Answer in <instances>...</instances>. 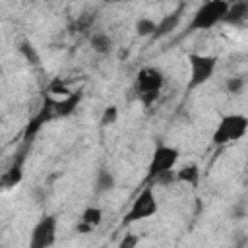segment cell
I'll return each mask as SVG.
<instances>
[{
  "instance_id": "30bf717a",
  "label": "cell",
  "mask_w": 248,
  "mask_h": 248,
  "mask_svg": "<svg viewBox=\"0 0 248 248\" xmlns=\"http://www.w3.org/2000/svg\"><path fill=\"white\" fill-rule=\"evenodd\" d=\"M180 19H182V10H176V12H172V14L163 16V17L157 21V29H155L153 39L157 41V39H163V37L170 35V33H172V31L178 27Z\"/></svg>"
},
{
  "instance_id": "8992f818",
  "label": "cell",
  "mask_w": 248,
  "mask_h": 248,
  "mask_svg": "<svg viewBox=\"0 0 248 248\" xmlns=\"http://www.w3.org/2000/svg\"><path fill=\"white\" fill-rule=\"evenodd\" d=\"M56 242V217L45 215L31 229L29 248H50Z\"/></svg>"
},
{
  "instance_id": "ffe728a7",
  "label": "cell",
  "mask_w": 248,
  "mask_h": 248,
  "mask_svg": "<svg viewBox=\"0 0 248 248\" xmlns=\"http://www.w3.org/2000/svg\"><path fill=\"white\" fill-rule=\"evenodd\" d=\"M116 120H118V107L116 105H108L101 114V126H105V128L112 126Z\"/></svg>"
},
{
  "instance_id": "e0dca14e",
  "label": "cell",
  "mask_w": 248,
  "mask_h": 248,
  "mask_svg": "<svg viewBox=\"0 0 248 248\" xmlns=\"http://www.w3.org/2000/svg\"><path fill=\"white\" fill-rule=\"evenodd\" d=\"M79 221H83V223H87V225L97 229L101 225V221H103V209L97 207V205H89V207H85L81 211V219Z\"/></svg>"
},
{
  "instance_id": "9a60e30c",
  "label": "cell",
  "mask_w": 248,
  "mask_h": 248,
  "mask_svg": "<svg viewBox=\"0 0 248 248\" xmlns=\"http://www.w3.org/2000/svg\"><path fill=\"white\" fill-rule=\"evenodd\" d=\"M155 29H157V21L147 17V16H141L136 19V25H134V31L138 37H153L155 35Z\"/></svg>"
},
{
  "instance_id": "cb8c5ba5",
  "label": "cell",
  "mask_w": 248,
  "mask_h": 248,
  "mask_svg": "<svg viewBox=\"0 0 248 248\" xmlns=\"http://www.w3.org/2000/svg\"><path fill=\"white\" fill-rule=\"evenodd\" d=\"M95 227H91V225H87V223H83V221H79L78 225H76V231L78 232H81V234H87V232H91Z\"/></svg>"
},
{
  "instance_id": "8fae6325",
  "label": "cell",
  "mask_w": 248,
  "mask_h": 248,
  "mask_svg": "<svg viewBox=\"0 0 248 248\" xmlns=\"http://www.w3.org/2000/svg\"><path fill=\"white\" fill-rule=\"evenodd\" d=\"M114 184H116L114 174H112L108 169L101 167V169L97 170V174H95V180H93V190H95V194L110 192V190L114 188Z\"/></svg>"
},
{
  "instance_id": "6da1fadb",
  "label": "cell",
  "mask_w": 248,
  "mask_h": 248,
  "mask_svg": "<svg viewBox=\"0 0 248 248\" xmlns=\"http://www.w3.org/2000/svg\"><path fill=\"white\" fill-rule=\"evenodd\" d=\"M246 132H248V116L238 114V112L225 114L211 134V143L217 147H223V145L242 140Z\"/></svg>"
},
{
  "instance_id": "7c38bea8",
  "label": "cell",
  "mask_w": 248,
  "mask_h": 248,
  "mask_svg": "<svg viewBox=\"0 0 248 248\" xmlns=\"http://www.w3.org/2000/svg\"><path fill=\"white\" fill-rule=\"evenodd\" d=\"M89 45H91V48H93L97 54H108V52L112 50V39H110L107 33H103V31L91 33Z\"/></svg>"
},
{
  "instance_id": "ac0fdd59",
  "label": "cell",
  "mask_w": 248,
  "mask_h": 248,
  "mask_svg": "<svg viewBox=\"0 0 248 248\" xmlns=\"http://www.w3.org/2000/svg\"><path fill=\"white\" fill-rule=\"evenodd\" d=\"M244 87H246V79L242 76H232L225 81V89L229 95H240L244 91Z\"/></svg>"
},
{
  "instance_id": "d4e9b609",
  "label": "cell",
  "mask_w": 248,
  "mask_h": 248,
  "mask_svg": "<svg viewBox=\"0 0 248 248\" xmlns=\"http://www.w3.org/2000/svg\"><path fill=\"white\" fill-rule=\"evenodd\" d=\"M231 215H232L234 219H242V217H244V209H242L240 205H236V207L232 209V213H231Z\"/></svg>"
},
{
  "instance_id": "603a6c76",
  "label": "cell",
  "mask_w": 248,
  "mask_h": 248,
  "mask_svg": "<svg viewBox=\"0 0 248 248\" xmlns=\"http://www.w3.org/2000/svg\"><path fill=\"white\" fill-rule=\"evenodd\" d=\"M138 242H140V236H136V234L128 232V234H126V236L120 240V248H134Z\"/></svg>"
},
{
  "instance_id": "2e32d148",
  "label": "cell",
  "mask_w": 248,
  "mask_h": 248,
  "mask_svg": "<svg viewBox=\"0 0 248 248\" xmlns=\"http://www.w3.org/2000/svg\"><path fill=\"white\" fill-rule=\"evenodd\" d=\"M17 50H19V54L25 58V62H27L29 66H41V56H39V52H37V48H35L33 43L21 41V43L17 45Z\"/></svg>"
},
{
  "instance_id": "7402d4cb",
  "label": "cell",
  "mask_w": 248,
  "mask_h": 248,
  "mask_svg": "<svg viewBox=\"0 0 248 248\" xmlns=\"http://www.w3.org/2000/svg\"><path fill=\"white\" fill-rule=\"evenodd\" d=\"M159 93H161V91H145V93H140L138 99H140V103H141L143 107H151V105H155V101L159 99Z\"/></svg>"
},
{
  "instance_id": "5bb4252c",
  "label": "cell",
  "mask_w": 248,
  "mask_h": 248,
  "mask_svg": "<svg viewBox=\"0 0 248 248\" xmlns=\"http://www.w3.org/2000/svg\"><path fill=\"white\" fill-rule=\"evenodd\" d=\"M21 178H23V169H21V161H14V165L8 169V170H4V174H2V186L8 190V188H14V186H17L19 182H21Z\"/></svg>"
},
{
  "instance_id": "d6986e66",
  "label": "cell",
  "mask_w": 248,
  "mask_h": 248,
  "mask_svg": "<svg viewBox=\"0 0 248 248\" xmlns=\"http://www.w3.org/2000/svg\"><path fill=\"white\" fill-rule=\"evenodd\" d=\"M95 10L91 12V10H87V12H83L81 16H78V19H76V29L78 31H89L91 29V25L95 23Z\"/></svg>"
},
{
  "instance_id": "3957f363",
  "label": "cell",
  "mask_w": 248,
  "mask_h": 248,
  "mask_svg": "<svg viewBox=\"0 0 248 248\" xmlns=\"http://www.w3.org/2000/svg\"><path fill=\"white\" fill-rule=\"evenodd\" d=\"M186 58H188V66H190V78H188L186 89L194 91V89L205 85L213 78L219 58L213 54H198V52H190Z\"/></svg>"
},
{
  "instance_id": "5b68a950",
  "label": "cell",
  "mask_w": 248,
  "mask_h": 248,
  "mask_svg": "<svg viewBox=\"0 0 248 248\" xmlns=\"http://www.w3.org/2000/svg\"><path fill=\"white\" fill-rule=\"evenodd\" d=\"M180 151L172 145L167 143H157V147L153 149L151 161L147 165V174H145V184H153V180L157 176H161L167 170H172L178 163Z\"/></svg>"
},
{
  "instance_id": "ba28073f",
  "label": "cell",
  "mask_w": 248,
  "mask_h": 248,
  "mask_svg": "<svg viewBox=\"0 0 248 248\" xmlns=\"http://www.w3.org/2000/svg\"><path fill=\"white\" fill-rule=\"evenodd\" d=\"M225 23L232 27H244L248 23V0L229 2V10L225 16Z\"/></svg>"
},
{
  "instance_id": "277c9868",
  "label": "cell",
  "mask_w": 248,
  "mask_h": 248,
  "mask_svg": "<svg viewBox=\"0 0 248 248\" xmlns=\"http://www.w3.org/2000/svg\"><path fill=\"white\" fill-rule=\"evenodd\" d=\"M159 211V202H157V196H155V190H153V184H145L141 188V192L138 194V198L132 202L128 213L124 215V225H132V223H138V221H143L147 217H153L155 213Z\"/></svg>"
},
{
  "instance_id": "484cf974",
  "label": "cell",
  "mask_w": 248,
  "mask_h": 248,
  "mask_svg": "<svg viewBox=\"0 0 248 248\" xmlns=\"http://www.w3.org/2000/svg\"><path fill=\"white\" fill-rule=\"evenodd\" d=\"M108 4H122V2H132V0H105Z\"/></svg>"
},
{
  "instance_id": "7a4b0ae2",
  "label": "cell",
  "mask_w": 248,
  "mask_h": 248,
  "mask_svg": "<svg viewBox=\"0 0 248 248\" xmlns=\"http://www.w3.org/2000/svg\"><path fill=\"white\" fill-rule=\"evenodd\" d=\"M229 10L227 0H205L200 4V8L192 14V19L188 23L190 31H207L219 23L225 21Z\"/></svg>"
},
{
  "instance_id": "44dd1931",
  "label": "cell",
  "mask_w": 248,
  "mask_h": 248,
  "mask_svg": "<svg viewBox=\"0 0 248 248\" xmlns=\"http://www.w3.org/2000/svg\"><path fill=\"white\" fill-rule=\"evenodd\" d=\"M48 93H54V95L64 97V95H68V93H72V91L62 83V79H60V78H54V79L50 81V85H48Z\"/></svg>"
},
{
  "instance_id": "4fadbf2b",
  "label": "cell",
  "mask_w": 248,
  "mask_h": 248,
  "mask_svg": "<svg viewBox=\"0 0 248 248\" xmlns=\"http://www.w3.org/2000/svg\"><path fill=\"white\" fill-rule=\"evenodd\" d=\"M176 182H184V184H190V186H198V182H200V167H198L196 163L184 165L182 169L176 170Z\"/></svg>"
},
{
  "instance_id": "9c48e42d",
  "label": "cell",
  "mask_w": 248,
  "mask_h": 248,
  "mask_svg": "<svg viewBox=\"0 0 248 248\" xmlns=\"http://www.w3.org/2000/svg\"><path fill=\"white\" fill-rule=\"evenodd\" d=\"M81 97H83V95H81V91H72V93L64 95L62 99L52 101L54 116H56V118H66V116L74 114V112H76V108H78V105H79V101H81Z\"/></svg>"
},
{
  "instance_id": "52a82bcc",
  "label": "cell",
  "mask_w": 248,
  "mask_h": 248,
  "mask_svg": "<svg viewBox=\"0 0 248 248\" xmlns=\"http://www.w3.org/2000/svg\"><path fill=\"white\" fill-rule=\"evenodd\" d=\"M165 85V76L159 68L155 66H145L138 72L136 81H134V91L136 95L145 93V91H161Z\"/></svg>"
}]
</instances>
